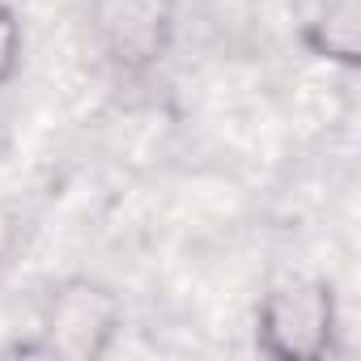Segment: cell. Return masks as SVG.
Masks as SVG:
<instances>
[{"label": "cell", "instance_id": "1", "mask_svg": "<svg viewBox=\"0 0 361 361\" xmlns=\"http://www.w3.org/2000/svg\"><path fill=\"white\" fill-rule=\"evenodd\" d=\"M123 331V298L98 276H64L39 310V344L60 361H102Z\"/></svg>", "mask_w": 361, "mask_h": 361}, {"label": "cell", "instance_id": "2", "mask_svg": "<svg viewBox=\"0 0 361 361\" xmlns=\"http://www.w3.org/2000/svg\"><path fill=\"white\" fill-rule=\"evenodd\" d=\"M336 285L319 276L272 285L255 310V344L272 361H323L336 348Z\"/></svg>", "mask_w": 361, "mask_h": 361}, {"label": "cell", "instance_id": "3", "mask_svg": "<svg viewBox=\"0 0 361 361\" xmlns=\"http://www.w3.org/2000/svg\"><path fill=\"white\" fill-rule=\"evenodd\" d=\"M98 51L119 73H149L174 39V0H90Z\"/></svg>", "mask_w": 361, "mask_h": 361}, {"label": "cell", "instance_id": "4", "mask_svg": "<svg viewBox=\"0 0 361 361\" xmlns=\"http://www.w3.org/2000/svg\"><path fill=\"white\" fill-rule=\"evenodd\" d=\"M302 43L310 56L357 68L361 64V0H319V9L302 26Z\"/></svg>", "mask_w": 361, "mask_h": 361}, {"label": "cell", "instance_id": "5", "mask_svg": "<svg viewBox=\"0 0 361 361\" xmlns=\"http://www.w3.org/2000/svg\"><path fill=\"white\" fill-rule=\"evenodd\" d=\"M22 56H26V26H22V13H18L13 5H0V90L18 77Z\"/></svg>", "mask_w": 361, "mask_h": 361}]
</instances>
